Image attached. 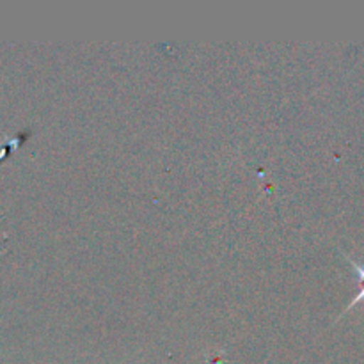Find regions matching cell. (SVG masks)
Segmentation results:
<instances>
[{
  "label": "cell",
  "mask_w": 364,
  "mask_h": 364,
  "mask_svg": "<svg viewBox=\"0 0 364 364\" xmlns=\"http://www.w3.org/2000/svg\"><path fill=\"white\" fill-rule=\"evenodd\" d=\"M348 262H350V263H352V267H354V272L358 274V277H359V284H361V291H359L358 297H355L354 301H352V304L348 306V309H350L352 306L358 304V302H364V265H363V263L354 262V259H352V258H348Z\"/></svg>",
  "instance_id": "6da1fadb"
}]
</instances>
